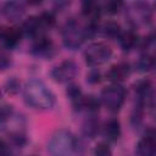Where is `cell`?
Instances as JSON below:
<instances>
[{
    "instance_id": "obj_1",
    "label": "cell",
    "mask_w": 156,
    "mask_h": 156,
    "mask_svg": "<svg viewBox=\"0 0 156 156\" xmlns=\"http://www.w3.org/2000/svg\"><path fill=\"white\" fill-rule=\"evenodd\" d=\"M46 150L50 156H85L83 144L68 129L56 130L49 139Z\"/></svg>"
},
{
    "instance_id": "obj_2",
    "label": "cell",
    "mask_w": 156,
    "mask_h": 156,
    "mask_svg": "<svg viewBox=\"0 0 156 156\" xmlns=\"http://www.w3.org/2000/svg\"><path fill=\"white\" fill-rule=\"evenodd\" d=\"M23 96L27 105L37 110H49L55 104V96L51 90L38 79H30L26 83Z\"/></svg>"
},
{
    "instance_id": "obj_3",
    "label": "cell",
    "mask_w": 156,
    "mask_h": 156,
    "mask_svg": "<svg viewBox=\"0 0 156 156\" xmlns=\"http://www.w3.org/2000/svg\"><path fill=\"white\" fill-rule=\"evenodd\" d=\"M96 30V24L93 21H89L88 24L82 26L76 20H69L62 29V40L66 48L71 50L78 49L85 39L91 37Z\"/></svg>"
},
{
    "instance_id": "obj_4",
    "label": "cell",
    "mask_w": 156,
    "mask_h": 156,
    "mask_svg": "<svg viewBox=\"0 0 156 156\" xmlns=\"http://www.w3.org/2000/svg\"><path fill=\"white\" fill-rule=\"evenodd\" d=\"M112 55V50L111 48L102 43V41H96V43H91L84 51V58L85 62L91 66H100L105 62H107L110 60Z\"/></svg>"
},
{
    "instance_id": "obj_5",
    "label": "cell",
    "mask_w": 156,
    "mask_h": 156,
    "mask_svg": "<svg viewBox=\"0 0 156 156\" xmlns=\"http://www.w3.org/2000/svg\"><path fill=\"white\" fill-rule=\"evenodd\" d=\"M126 89L117 83L106 87L101 93V101L110 111H118L126 100Z\"/></svg>"
},
{
    "instance_id": "obj_6",
    "label": "cell",
    "mask_w": 156,
    "mask_h": 156,
    "mask_svg": "<svg viewBox=\"0 0 156 156\" xmlns=\"http://www.w3.org/2000/svg\"><path fill=\"white\" fill-rule=\"evenodd\" d=\"M77 71V65L71 60H66L52 68L51 77L57 83H67L76 77Z\"/></svg>"
},
{
    "instance_id": "obj_7",
    "label": "cell",
    "mask_w": 156,
    "mask_h": 156,
    "mask_svg": "<svg viewBox=\"0 0 156 156\" xmlns=\"http://www.w3.org/2000/svg\"><path fill=\"white\" fill-rule=\"evenodd\" d=\"M127 17L134 26L146 23L151 17V10L145 2H134L127 10Z\"/></svg>"
},
{
    "instance_id": "obj_8",
    "label": "cell",
    "mask_w": 156,
    "mask_h": 156,
    "mask_svg": "<svg viewBox=\"0 0 156 156\" xmlns=\"http://www.w3.org/2000/svg\"><path fill=\"white\" fill-rule=\"evenodd\" d=\"M22 29L21 28H16V27H9V28H2L1 34H0V40H1V45L6 49H12L15 48L21 38H22Z\"/></svg>"
},
{
    "instance_id": "obj_9",
    "label": "cell",
    "mask_w": 156,
    "mask_h": 156,
    "mask_svg": "<svg viewBox=\"0 0 156 156\" xmlns=\"http://www.w3.org/2000/svg\"><path fill=\"white\" fill-rule=\"evenodd\" d=\"M26 12L24 5L18 1H7L2 5V15L11 22L20 21Z\"/></svg>"
},
{
    "instance_id": "obj_10",
    "label": "cell",
    "mask_w": 156,
    "mask_h": 156,
    "mask_svg": "<svg viewBox=\"0 0 156 156\" xmlns=\"http://www.w3.org/2000/svg\"><path fill=\"white\" fill-rule=\"evenodd\" d=\"M32 52L39 57H44V58H48V57H51L52 52H54V49H52V44L51 41L46 38V37H39L35 39V43L33 45V49H32Z\"/></svg>"
},
{
    "instance_id": "obj_11",
    "label": "cell",
    "mask_w": 156,
    "mask_h": 156,
    "mask_svg": "<svg viewBox=\"0 0 156 156\" xmlns=\"http://www.w3.org/2000/svg\"><path fill=\"white\" fill-rule=\"evenodd\" d=\"M129 72L130 68L127 63H118L110 68V71L107 72V78L111 82L119 84V82H123L129 76Z\"/></svg>"
},
{
    "instance_id": "obj_12",
    "label": "cell",
    "mask_w": 156,
    "mask_h": 156,
    "mask_svg": "<svg viewBox=\"0 0 156 156\" xmlns=\"http://www.w3.org/2000/svg\"><path fill=\"white\" fill-rule=\"evenodd\" d=\"M136 154L138 156H156V141L143 136L136 144Z\"/></svg>"
},
{
    "instance_id": "obj_13",
    "label": "cell",
    "mask_w": 156,
    "mask_h": 156,
    "mask_svg": "<svg viewBox=\"0 0 156 156\" xmlns=\"http://www.w3.org/2000/svg\"><path fill=\"white\" fill-rule=\"evenodd\" d=\"M104 135L108 141H116L121 136V124L118 119L111 118L104 126Z\"/></svg>"
},
{
    "instance_id": "obj_14",
    "label": "cell",
    "mask_w": 156,
    "mask_h": 156,
    "mask_svg": "<svg viewBox=\"0 0 156 156\" xmlns=\"http://www.w3.org/2000/svg\"><path fill=\"white\" fill-rule=\"evenodd\" d=\"M82 133L84 136L90 138V139L96 136V134L99 133V121L95 115H89L85 118L82 126Z\"/></svg>"
},
{
    "instance_id": "obj_15",
    "label": "cell",
    "mask_w": 156,
    "mask_h": 156,
    "mask_svg": "<svg viewBox=\"0 0 156 156\" xmlns=\"http://www.w3.org/2000/svg\"><path fill=\"white\" fill-rule=\"evenodd\" d=\"M66 95L71 100L73 107L76 110H79L80 104H82V100L84 98V95H83L79 85H77V84H69L67 87V89H66Z\"/></svg>"
},
{
    "instance_id": "obj_16",
    "label": "cell",
    "mask_w": 156,
    "mask_h": 156,
    "mask_svg": "<svg viewBox=\"0 0 156 156\" xmlns=\"http://www.w3.org/2000/svg\"><path fill=\"white\" fill-rule=\"evenodd\" d=\"M118 40H119V44H121L122 49L123 50H127V51L130 50V49H133L136 45V43H138V38H136V35L132 30L122 32V34L118 38Z\"/></svg>"
},
{
    "instance_id": "obj_17",
    "label": "cell",
    "mask_w": 156,
    "mask_h": 156,
    "mask_svg": "<svg viewBox=\"0 0 156 156\" xmlns=\"http://www.w3.org/2000/svg\"><path fill=\"white\" fill-rule=\"evenodd\" d=\"M99 107H100V101L95 96L89 95V96H84L83 98L79 110H85L90 115H95V112L99 111Z\"/></svg>"
},
{
    "instance_id": "obj_18",
    "label": "cell",
    "mask_w": 156,
    "mask_h": 156,
    "mask_svg": "<svg viewBox=\"0 0 156 156\" xmlns=\"http://www.w3.org/2000/svg\"><path fill=\"white\" fill-rule=\"evenodd\" d=\"M104 34L106 37H110V38H119L121 34H122V30H121V27L118 23L116 22H107L105 26H104Z\"/></svg>"
},
{
    "instance_id": "obj_19",
    "label": "cell",
    "mask_w": 156,
    "mask_h": 156,
    "mask_svg": "<svg viewBox=\"0 0 156 156\" xmlns=\"http://www.w3.org/2000/svg\"><path fill=\"white\" fill-rule=\"evenodd\" d=\"M20 87H21V84H20L18 79L15 78V77H11V78H9L5 82V84H4V91L6 94H9V95H15V94H17L20 91Z\"/></svg>"
},
{
    "instance_id": "obj_20",
    "label": "cell",
    "mask_w": 156,
    "mask_h": 156,
    "mask_svg": "<svg viewBox=\"0 0 156 156\" xmlns=\"http://www.w3.org/2000/svg\"><path fill=\"white\" fill-rule=\"evenodd\" d=\"M94 156H112V151L106 143H99L94 149Z\"/></svg>"
},
{
    "instance_id": "obj_21",
    "label": "cell",
    "mask_w": 156,
    "mask_h": 156,
    "mask_svg": "<svg viewBox=\"0 0 156 156\" xmlns=\"http://www.w3.org/2000/svg\"><path fill=\"white\" fill-rule=\"evenodd\" d=\"M122 2L121 1H111V2H107L106 5V11L108 13H117L119 11V9L122 7Z\"/></svg>"
},
{
    "instance_id": "obj_22",
    "label": "cell",
    "mask_w": 156,
    "mask_h": 156,
    "mask_svg": "<svg viewBox=\"0 0 156 156\" xmlns=\"http://www.w3.org/2000/svg\"><path fill=\"white\" fill-rule=\"evenodd\" d=\"M87 80L89 83H98L100 80V72L98 69H91L87 76Z\"/></svg>"
},
{
    "instance_id": "obj_23",
    "label": "cell",
    "mask_w": 156,
    "mask_h": 156,
    "mask_svg": "<svg viewBox=\"0 0 156 156\" xmlns=\"http://www.w3.org/2000/svg\"><path fill=\"white\" fill-rule=\"evenodd\" d=\"M11 61L7 56H5L4 54H1V58H0V66H1V69H6L9 66H10Z\"/></svg>"
},
{
    "instance_id": "obj_24",
    "label": "cell",
    "mask_w": 156,
    "mask_h": 156,
    "mask_svg": "<svg viewBox=\"0 0 156 156\" xmlns=\"http://www.w3.org/2000/svg\"><path fill=\"white\" fill-rule=\"evenodd\" d=\"M144 136H147V138H150V139H152V140L156 141V128H149V129H146L145 133H144Z\"/></svg>"
},
{
    "instance_id": "obj_25",
    "label": "cell",
    "mask_w": 156,
    "mask_h": 156,
    "mask_svg": "<svg viewBox=\"0 0 156 156\" xmlns=\"http://www.w3.org/2000/svg\"><path fill=\"white\" fill-rule=\"evenodd\" d=\"M151 111H152V115L156 117V98L152 99V104H151Z\"/></svg>"
}]
</instances>
